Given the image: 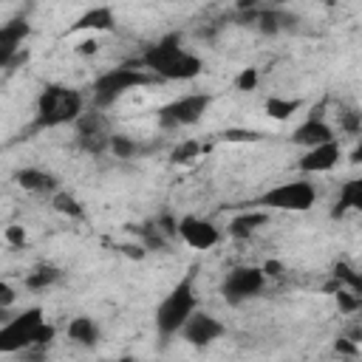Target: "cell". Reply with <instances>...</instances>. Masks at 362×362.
Listing matches in <instances>:
<instances>
[{
  "label": "cell",
  "mask_w": 362,
  "mask_h": 362,
  "mask_svg": "<svg viewBox=\"0 0 362 362\" xmlns=\"http://www.w3.org/2000/svg\"><path fill=\"white\" fill-rule=\"evenodd\" d=\"M257 3H260V0H238V6H240L243 11H246V8H252V6H257Z\"/></svg>",
  "instance_id": "35"
},
{
  "label": "cell",
  "mask_w": 362,
  "mask_h": 362,
  "mask_svg": "<svg viewBox=\"0 0 362 362\" xmlns=\"http://www.w3.org/2000/svg\"><path fill=\"white\" fill-rule=\"evenodd\" d=\"M107 147H110L113 156H119V158H130V156H139V153H147V150H150V147H141V144H136L133 139H127V136H122V133H113L110 141H107Z\"/></svg>",
  "instance_id": "22"
},
{
  "label": "cell",
  "mask_w": 362,
  "mask_h": 362,
  "mask_svg": "<svg viewBox=\"0 0 362 362\" xmlns=\"http://www.w3.org/2000/svg\"><path fill=\"white\" fill-rule=\"evenodd\" d=\"M28 31H31V28H28L25 17H14V20H8L6 25H0V68L14 59L20 42L28 37Z\"/></svg>",
  "instance_id": "13"
},
{
  "label": "cell",
  "mask_w": 362,
  "mask_h": 362,
  "mask_svg": "<svg viewBox=\"0 0 362 362\" xmlns=\"http://www.w3.org/2000/svg\"><path fill=\"white\" fill-rule=\"evenodd\" d=\"M348 209H362V178H351L342 184L339 198L331 209V218H342Z\"/></svg>",
  "instance_id": "18"
},
{
  "label": "cell",
  "mask_w": 362,
  "mask_h": 362,
  "mask_svg": "<svg viewBox=\"0 0 362 362\" xmlns=\"http://www.w3.org/2000/svg\"><path fill=\"white\" fill-rule=\"evenodd\" d=\"M68 337L79 345H96L99 342V325L90 317H74L68 322Z\"/></svg>",
  "instance_id": "19"
},
{
  "label": "cell",
  "mask_w": 362,
  "mask_h": 362,
  "mask_svg": "<svg viewBox=\"0 0 362 362\" xmlns=\"http://www.w3.org/2000/svg\"><path fill=\"white\" fill-rule=\"evenodd\" d=\"M246 20H249V23H255L263 34L291 31V28L297 25V17H291V14L280 11V8H274V11H252V8H246Z\"/></svg>",
  "instance_id": "15"
},
{
  "label": "cell",
  "mask_w": 362,
  "mask_h": 362,
  "mask_svg": "<svg viewBox=\"0 0 362 362\" xmlns=\"http://www.w3.org/2000/svg\"><path fill=\"white\" fill-rule=\"evenodd\" d=\"M221 139H226V141H257L260 133H255V130H223Z\"/></svg>",
  "instance_id": "29"
},
{
  "label": "cell",
  "mask_w": 362,
  "mask_h": 362,
  "mask_svg": "<svg viewBox=\"0 0 362 362\" xmlns=\"http://www.w3.org/2000/svg\"><path fill=\"white\" fill-rule=\"evenodd\" d=\"M76 51H79V54H93V51H96V42H93V40H85Z\"/></svg>",
  "instance_id": "34"
},
{
  "label": "cell",
  "mask_w": 362,
  "mask_h": 362,
  "mask_svg": "<svg viewBox=\"0 0 362 362\" xmlns=\"http://www.w3.org/2000/svg\"><path fill=\"white\" fill-rule=\"evenodd\" d=\"M339 122H342V127L348 133H359V113L354 107H342L339 110Z\"/></svg>",
  "instance_id": "27"
},
{
  "label": "cell",
  "mask_w": 362,
  "mask_h": 362,
  "mask_svg": "<svg viewBox=\"0 0 362 362\" xmlns=\"http://www.w3.org/2000/svg\"><path fill=\"white\" fill-rule=\"evenodd\" d=\"M337 300H339V308L348 311V314L359 308V294H356V291H342V288H337Z\"/></svg>",
  "instance_id": "28"
},
{
  "label": "cell",
  "mask_w": 362,
  "mask_h": 362,
  "mask_svg": "<svg viewBox=\"0 0 362 362\" xmlns=\"http://www.w3.org/2000/svg\"><path fill=\"white\" fill-rule=\"evenodd\" d=\"M198 153H201V144H198V141H184V144H178V147L173 150L170 158H173L175 164H184V161H192Z\"/></svg>",
  "instance_id": "25"
},
{
  "label": "cell",
  "mask_w": 362,
  "mask_h": 362,
  "mask_svg": "<svg viewBox=\"0 0 362 362\" xmlns=\"http://www.w3.org/2000/svg\"><path fill=\"white\" fill-rule=\"evenodd\" d=\"M42 322V308H25L0 325V354H17L34 345V334Z\"/></svg>",
  "instance_id": "5"
},
{
  "label": "cell",
  "mask_w": 362,
  "mask_h": 362,
  "mask_svg": "<svg viewBox=\"0 0 362 362\" xmlns=\"http://www.w3.org/2000/svg\"><path fill=\"white\" fill-rule=\"evenodd\" d=\"M181 331V337L189 342V345H195V348H204V345H209V342H215L226 328H223V322L221 320H215L212 314H204V311H192L187 320H184V325L178 328Z\"/></svg>",
  "instance_id": "10"
},
{
  "label": "cell",
  "mask_w": 362,
  "mask_h": 362,
  "mask_svg": "<svg viewBox=\"0 0 362 362\" xmlns=\"http://www.w3.org/2000/svg\"><path fill=\"white\" fill-rule=\"evenodd\" d=\"M175 232H178L181 240L189 243L192 249H212V246L221 240L218 229H215L209 221L195 218V215H184V218L175 223Z\"/></svg>",
  "instance_id": "11"
},
{
  "label": "cell",
  "mask_w": 362,
  "mask_h": 362,
  "mask_svg": "<svg viewBox=\"0 0 362 362\" xmlns=\"http://www.w3.org/2000/svg\"><path fill=\"white\" fill-rule=\"evenodd\" d=\"M280 269H283V266H280V263H277V260H269V263H266V266H263V274H274V277H277V274H283V272H280Z\"/></svg>",
  "instance_id": "33"
},
{
  "label": "cell",
  "mask_w": 362,
  "mask_h": 362,
  "mask_svg": "<svg viewBox=\"0 0 362 362\" xmlns=\"http://www.w3.org/2000/svg\"><path fill=\"white\" fill-rule=\"evenodd\" d=\"M141 65L161 79H195L204 71V62L181 48V34H167L141 54Z\"/></svg>",
  "instance_id": "1"
},
{
  "label": "cell",
  "mask_w": 362,
  "mask_h": 362,
  "mask_svg": "<svg viewBox=\"0 0 362 362\" xmlns=\"http://www.w3.org/2000/svg\"><path fill=\"white\" fill-rule=\"evenodd\" d=\"M150 76L141 74L139 68L133 65H119V68H110L105 71L96 82H93V105L96 107H110L116 99H122L130 88H139V85H147Z\"/></svg>",
  "instance_id": "4"
},
{
  "label": "cell",
  "mask_w": 362,
  "mask_h": 362,
  "mask_svg": "<svg viewBox=\"0 0 362 362\" xmlns=\"http://www.w3.org/2000/svg\"><path fill=\"white\" fill-rule=\"evenodd\" d=\"M6 240H8L11 246L23 249V243H25V232H23V226H8V229H6Z\"/></svg>",
  "instance_id": "31"
},
{
  "label": "cell",
  "mask_w": 362,
  "mask_h": 362,
  "mask_svg": "<svg viewBox=\"0 0 362 362\" xmlns=\"http://www.w3.org/2000/svg\"><path fill=\"white\" fill-rule=\"evenodd\" d=\"M266 212H257V209H252V212H243V215H235L232 218V223H229V235L232 238H249L257 226H263L266 223Z\"/></svg>",
  "instance_id": "20"
},
{
  "label": "cell",
  "mask_w": 362,
  "mask_h": 362,
  "mask_svg": "<svg viewBox=\"0 0 362 362\" xmlns=\"http://www.w3.org/2000/svg\"><path fill=\"white\" fill-rule=\"evenodd\" d=\"M79 113H82V93L79 90L65 88V85H45L40 99H37V110H34V122H31L28 133L76 122Z\"/></svg>",
  "instance_id": "2"
},
{
  "label": "cell",
  "mask_w": 362,
  "mask_h": 362,
  "mask_svg": "<svg viewBox=\"0 0 362 362\" xmlns=\"http://www.w3.org/2000/svg\"><path fill=\"white\" fill-rule=\"evenodd\" d=\"M76 141H79V147L85 153H93V156L107 150L110 133H107L105 119L99 113H79L76 116Z\"/></svg>",
  "instance_id": "9"
},
{
  "label": "cell",
  "mask_w": 362,
  "mask_h": 362,
  "mask_svg": "<svg viewBox=\"0 0 362 362\" xmlns=\"http://www.w3.org/2000/svg\"><path fill=\"white\" fill-rule=\"evenodd\" d=\"M8 317H11V314H8V308H6V305H0V325H3Z\"/></svg>",
  "instance_id": "36"
},
{
  "label": "cell",
  "mask_w": 362,
  "mask_h": 362,
  "mask_svg": "<svg viewBox=\"0 0 362 362\" xmlns=\"http://www.w3.org/2000/svg\"><path fill=\"white\" fill-rule=\"evenodd\" d=\"M14 297H17V294H14V288H11L8 283H0V305H6V308H8V305L14 303Z\"/></svg>",
  "instance_id": "32"
},
{
  "label": "cell",
  "mask_w": 362,
  "mask_h": 362,
  "mask_svg": "<svg viewBox=\"0 0 362 362\" xmlns=\"http://www.w3.org/2000/svg\"><path fill=\"white\" fill-rule=\"evenodd\" d=\"M300 107V99H280V96H272L266 102V113L272 119H288L294 110Z\"/></svg>",
  "instance_id": "23"
},
{
  "label": "cell",
  "mask_w": 362,
  "mask_h": 362,
  "mask_svg": "<svg viewBox=\"0 0 362 362\" xmlns=\"http://www.w3.org/2000/svg\"><path fill=\"white\" fill-rule=\"evenodd\" d=\"M331 139H334V130L320 119L317 110L300 127H294V133H291V141L303 144V147H314V144H322V141H331Z\"/></svg>",
  "instance_id": "14"
},
{
  "label": "cell",
  "mask_w": 362,
  "mask_h": 362,
  "mask_svg": "<svg viewBox=\"0 0 362 362\" xmlns=\"http://www.w3.org/2000/svg\"><path fill=\"white\" fill-rule=\"evenodd\" d=\"M54 209H57V212H62V215H71V218H82V215H85L82 204H76V198H74V195H68V192L54 195Z\"/></svg>",
  "instance_id": "24"
},
{
  "label": "cell",
  "mask_w": 362,
  "mask_h": 362,
  "mask_svg": "<svg viewBox=\"0 0 362 362\" xmlns=\"http://www.w3.org/2000/svg\"><path fill=\"white\" fill-rule=\"evenodd\" d=\"M317 201V189L308 181H288L280 184L274 189H269L266 195H260L257 201H252L255 206L263 209H286V212H305L311 209Z\"/></svg>",
  "instance_id": "6"
},
{
  "label": "cell",
  "mask_w": 362,
  "mask_h": 362,
  "mask_svg": "<svg viewBox=\"0 0 362 362\" xmlns=\"http://www.w3.org/2000/svg\"><path fill=\"white\" fill-rule=\"evenodd\" d=\"M334 277L339 280V286H342V283H348V286H351V291H356V294H359V274H356L351 266L337 263V266H334Z\"/></svg>",
  "instance_id": "26"
},
{
  "label": "cell",
  "mask_w": 362,
  "mask_h": 362,
  "mask_svg": "<svg viewBox=\"0 0 362 362\" xmlns=\"http://www.w3.org/2000/svg\"><path fill=\"white\" fill-rule=\"evenodd\" d=\"M235 85H238V90H255V85H257V71H255V68H246V71L235 79Z\"/></svg>",
  "instance_id": "30"
},
{
  "label": "cell",
  "mask_w": 362,
  "mask_h": 362,
  "mask_svg": "<svg viewBox=\"0 0 362 362\" xmlns=\"http://www.w3.org/2000/svg\"><path fill=\"white\" fill-rule=\"evenodd\" d=\"M14 181L28 189V192H54L57 189V178L45 170H37V167H25V170H17L14 173Z\"/></svg>",
  "instance_id": "17"
},
{
  "label": "cell",
  "mask_w": 362,
  "mask_h": 362,
  "mask_svg": "<svg viewBox=\"0 0 362 362\" xmlns=\"http://www.w3.org/2000/svg\"><path fill=\"white\" fill-rule=\"evenodd\" d=\"M342 158V150H339V141L331 139V141H322V144H314L303 153V158L297 161V167L303 173H325L331 167H337V161Z\"/></svg>",
  "instance_id": "12"
},
{
  "label": "cell",
  "mask_w": 362,
  "mask_h": 362,
  "mask_svg": "<svg viewBox=\"0 0 362 362\" xmlns=\"http://www.w3.org/2000/svg\"><path fill=\"white\" fill-rule=\"evenodd\" d=\"M209 93H187L181 99H173L170 105L158 107V124L161 127H187L195 124L206 107H209Z\"/></svg>",
  "instance_id": "7"
},
{
  "label": "cell",
  "mask_w": 362,
  "mask_h": 362,
  "mask_svg": "<svg viewBox=\"0 0 362 362\" xmlns=\"http://www.w3.org/2000/svg\"><path fill=\"white\" fill-rule=\"evenodd\" d=\"M59 280V269L57 266H37L34 272H28V277H25V286L31 288V291H42V288H48V286H54Z\"/></svg>",
  "instance_id": "21"
},
{
  "label": "cell",
  "mask_w": 362,
  "mask_h": 362,
  "mask_svg": "<svg viewBox=\"0 0 362 362\" xmlns=\"http://www.w3.org/2000/svg\"><path fill=\"white\" fill-rule=\"evenodd\" d=\"M192 272L178 280L173 286V291L161 300V305L156 308V328L164 339H170L173 334H178V328L184 325V320L195 311V288H192Z\"/></svg>",
  "instance_id": "3"
},
{
  "label": "cell",
  "mask_w": 362,
  "mask_h": 362,
  "mask_svg": "<svg viewBox=\"0 0 362 362\" xmlns=\"http://www.w3.org/2000/svg\"><path fill=\"white\" fill-rule=\"evenodd\" d=\"M263 283H266L263 269H257V266H238V269H232V272L223 277L221 294H223L226 303L238 305V303H243V300L260 294Z\"/></svg>",
  "instance_id": "8"
},
{
  "label": "cell",
  "mask_w": 362,
  "mask_h": 362,
  "mask_svg": "<svg viewBox=\"0 0 362 362\" xmlns=\"http://www.w3.org/2000/svg\"><path fill=\"white\" fill-rule=\"evenodd\" d=\"M116 25V14L110 6H96L90 11H85L74 25L71 31H110Z\"/></svg>",
  "instance_id": "16"
}]
</instances>
